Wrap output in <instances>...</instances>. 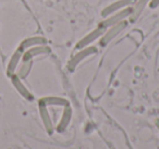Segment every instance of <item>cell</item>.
I'll use <instances>...</instances> for the list:
<instances>
[{"instance_id": "obj_10", "label": "cell", "mask_w": 159, "mask_h": 149, "mask_svg": "<svg viewBox=\"0 0 159 149\" xmlns=\"http://www.w3.org/2000/svg\"><path fill=\"white\" fill-rule=\"evenodd\" d=\"M22 56H23V50H21L20 48H18L13 53H12L11 58H10L9 62H8L7 65V76H12L14 73L16 72V69H18L19 64H20V61L22 60Z\"/></svg>"}, {"instance_id": "obj_5", "label": "cell", "mask_w": 159, "mask_h": 149, "mask_svg": "<svg viewBox=\"0 0 159 149\" xmlns=\"http://www.w3.org/2000/svg\"><path fill=\"white\" fill-rule=\"evenodd\" d=\"M38 112H39L40 120H42L43 125L45 127V131L47 132L48 135H53L56 129L52 120H51L50 113L48 111V107L45 103H43L40 100H38Z\"/></svg>"}, {"instance_id": "obj_1", "label": "cell", "mask_w": 159, "mask_h": 149, "mask_svg": "<svg viewBox=\"0 0 159 149\" xmlns=\"http://www.w3.org/2000/svg\"><path fill=\"white\" fill-rule=\"evenodd\" d=\"M98 52V49L97 47L95 46H87V47H84L82 49H79L75 55H73L71 57V59L69 60L68 64H66V68L70 72H74L75 69L77 68L80 63L82 61H84L85 59H87L89 57H92V56L96 55Z\"/></svg>"}, {"instance_id": "obj_8", "label": "cell", "mask_w": 159, "mask_h": 149, "mask_svg": "<svg viewBox=\"0 0 159 149\" xmlns=\"http://www.w3.org/2000/svg\"><path fill=\"white\" fill-rule=\"evenodd\" d=\"M50 52H51V48L48 45H39V46L32 47V48H29L23 51L22 60H33L35 57L49 55Z\"/></svg>"}, {"instance_id": "obj_2", "label": "cell", "mask_w": 159, "mask_h": 149, "mask_svg": "<svg viewBox=\"0 0 159 149\" xmlns=\"http://www.w3.org/2000/svg\"><path fill=\"white\" fill-rule=\"evenodd\" d=\"M128 25H129L128 21L124 20V21H122V22L117 23V24H115V25H111L108 29H106L105 33L102 34V36L99 39V46L100 47L108 46L119 34H121L122 32L128 27Z\"/></svg>"}, {"instance_id": "obj_15", "label": "cell", "mask_w": 159, "mask_h": 149, "mask_svg": "<svg viewBox=\"0 0 159 149\" xmlns=\"http://www.w3.org/2000/svg\"><path fill=\"white\" fill-rule=\"evenodd\" d=\"M150 9H156L159 7V0H150L149 3H148Z\"/></svg>"}, {"instance_id": "obj_9", "label": "cell", "mask_w": 159, "mask_h": 149, "mask_svg": "<svg viewBox=\"0 0 159 149\" xmlns=\"http://www.w3.org/2000/svg\"><path fill=\"white\" fill-rule=\"evenodd\" d=\"M72 115H73V111H72L71 106H66V107H64L59 123H58V125L55 127L56 132H58V133H63V132L68 129L69 124L71 123Z\"/></svg>"}, {"instance_id": "obj_12", "label": "cell", "mask_w": 159, "mask_h": 149, "mask_svg": "<svg viewBox=\"0 0 159 149\" xmlns=\"http://www.w3.org/2000/svg\"><path fill=\"white\" fill-rule=\"evenodd\" d=\"M149 1L150 0H135L134 3L132 5V12L129 16V21L131 23H134L139 20V18L143 13L144 9L149 3Z\"/></svg>"}, {"instance_id": "obj_4", "label": "cell", "mask_w": 159, "mask_h": 149, "mask_svg": "<svg viewBox=\"0 0 159 149\" xmlns=\"http://www.w3.org/2000/svg\"><path fill=\"white\" fill-rule=\"evenodd\" d=\"M105 31H106L105 29H102V27H100V26H97L95 29L91 31L89 34H86L84 37L81 38V39L76 43V45H75V49L79 50V49H82V48H84V47L91 46L94 42L100 39V37H102V34L105 33Z\"/></svg>"}, {"instance_id": "obj_7", "label": "cell", "mask_w": 159, "mask_h": 149, "mask_svg": "<svg viewBox=\"0 0 159 149\" xmlns=\"http://www.w3.org/2000/svg\"><path fill=\"white\" fill-rule=\"evenodd\" d=\"M10 79H11V83H12V85H13V87L16 88V90L25 99V100H27V101L34 100L33 94H32V93L30 92L29 88L24 85V83L22 82L23 79H21L16 73H14L12 76H10Z\"/></svg>"}, {"instance_id": "obj_14", "label": "cell", "mask_w": 159, "mask_h": 149, "mask_svg": "<svg viewBox=\"0 0 159 149\" xmlns=\"http://www.w3.org/2000/svg\"><path fill=\"white\" fill-rule=\"evenodd\" d=\"M32 66H33V60H22V63H21L18 72H16V74L21 79H25L31 73Z\"/></svg>"}, {"instance_id": "obj_11", "label": "cell", "mask_w": 159, "mask_h": 149, "mask_svg": "<svg viewBox=\"0 0 159 149\" xmlns=\"http://www.w3.org/2000/svg\"><path fill=\"white\" fill-rule=\"evenodd\" d=\"M47 38L44 37V36H31V37H27L25 39H23L21 42L20 46L19 48L21 50H26L29 48H32V47H35V46H39V45H47Z\"/></svg>"}, {"instance_id": "obj_3", "label": "cell", "mask_w": 159, "mask_h": 149, "mask_svg": "<svg viewBox=\"0 0 159 149\" xmlns=\"http://www.w3.org/2000/svg\"><path fill=\"white\" fill-rule=\"evenodd\" d=\"M131 12H132V6L124 8V9L120 10V11H118V12H116V13L105 18L104 20L98 24V26L102 27V29H108L111 25H115V24H117V23H120V22H122V21L129 19Z\"/></svg>"}, {"instance_id": "obj_13", "label": "cell", "mask_w": 159, "mask_h": 149, "mask_svg": "<svg viewBox=\"0 0 159 149\" xmlns=\"http://www.w3.org/2000/svg\"><path fill=\"white\" fill-rule=\"evenodd\" d=\"M43 103L49 107V106H56V107H66V106H70V101L66 98L63 97H59V96H46L43 97L39 99Z\"/></svg>"}, {"instance_id": "obj_16", "label": "cell", "mask_w": 159, "mask_h": 149, "mask_svg": "<svg viewBox=\"0 0 159 149\" xmlns=\"http://www.w3.org/2000/svg\"><path fill=\"white\" fill-rule=\"evenodd\" d=\"M155 125H156L157 129H158V132H159V119H156V121H155Z\"/></svg>"}, {"instance_id": "obj_6", "label": "cell", "mask_w": 159, "mask_h": 149, "mask_svg": "<svg viewBox=\"0 0 159 149\" xmlns=\"http://www.w3.org/2000/svg\"><path fill=\"white\" fill-rule=\"evenodd\" d=\"M135 0H117L115 2L110 3L107 7H105L104 9L102 10V18H107V16H111V14L116 13V12L120 11V10L124 9L126 7H130L134 3Z\"/></svg>"}]
</instances>
